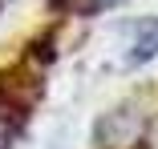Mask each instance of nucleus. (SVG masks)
<instances>
[{"instance_id": "f257e3e1", "label": "nucleus", "mask_w": 158, "mask_h": 149, "mask_svg": "<svg viewBox=\"0 0 158 149\" xmlns=\"http://www.w3.org/2000/svg\"><path fill=\"white\" fill-rule=\"evenodd\" d=\"M24 77H33V73H24V69L0 73V149H12V141L20 137V129L28 121V105H33L37 89H41V85L20 89Z\"/></svg>"}, {"instance_id": "f03ea898", "label": "nucleus", "mask_w": 158, "mask_h": 149, "mask_svg": "<svg viewBox=\"0 0 158 149\" xmlns=\"http://www.w3.org/2000/svg\"><path fill=\"white\" fill-rule=\"evenodd\" d=\"M158 56V16L134 24V32H130V52H126V61L130 65H146Z\"/></svg>"}, {"instance_id": "7ed1b4c3", "label": "nucleus", "mask_w": 158, "mask_h": 149, "mask_svg": "<svg viewBox=\"0 0 158 149\" xmlns=\"http://www.w3.org/2000/svg\"><path fill=\"white\" fill-rule=\"evenodd\" d=\"M106 4H118V0H89V8H106Z\"/></svg>"}, {"instance_id": "20e7f679", "label": "nucleus", "mask_w": 158, "mask_h": 149, "mask_svg": "<svg viewBox=\"0 0 158 149\" xmlns=\"http://www.w3.org/2000/svg\"><path fill=\"white\" fill-rule=\"evenodd\" d=\"M49 4H53V8H65V4H69V0H49Z\"/></svg>"}, {"instance_id": "39448f33", "label": "nucleus", "mask_w": 158, "mask_h": 149, "mask_svg": "<svg viewBox=\"0 0 158 149\" xmlns=\"http://www.w3.org/2000/svg\"><path fill=\"white\" fill-rule=\"evenodd\" d=\"M0 4H4V0H0Z\"/></svg>"}]
</instances>
